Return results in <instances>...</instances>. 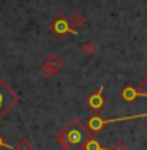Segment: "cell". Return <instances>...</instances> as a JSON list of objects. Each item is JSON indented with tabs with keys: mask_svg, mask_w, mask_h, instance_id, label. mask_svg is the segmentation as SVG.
<instances>
[{
	"mask_svg": "<svg viewBox=\"0 0 147 150\" xmlns=\"http://www.w3.org/2000/svg\"><path fill=\"white\" fill-rule=\"evenodd\" d=\"M14 150H33V145L30 144L28 139H22L18 145H14Z\"/></svg>",
	"mask_w": 147,
	"mask_h": 150,
	"instance_id": "12",
	"label": "cell"
},
{
	"mask_svg": "<svg viewBox=\"0 0 147 150\" xmlns=\"http://www.w3.org/2000/svg\"><path fill=\"white\" fill-rule=\"evenodd\" d=\"M136 88H138V92L141 93V96H144V98H147V76H146V78L141 81L139 84H138V87H136Z\"/></svg>",
	"mask_w": 147,
	"mask_h": 150,
	"instance_id": "13",
	"label": "cell"
},
{
	"mask_svg": "<svg viewBox=\"0 0 147 150\" xmlns=\"http://www.w3.org/2000/svg\"><path fill=\"white\" fill-rule=\"evenodd\" d=\"M44 63H48L49 67H51L52 70H54V73H57V71L60 70V68L63 67V60L60 59V57H57L55 54H52L51 57H49V59H48V60H46V62H44Z\"/></svg>",
	"mask_w": 147,
	"mask_h": 150,
	"instance_id": "8",
	"label": "cell"
},
{
	"mask_svg": "<svg viewBox=\"0 0 147 150\" xmlns=\"http://www.w3.org/2000/svg\"><path fill=\"white\" fill-rule=\"evenodd\" d=\"M108 150H128V147H126V145L122 142V141H114V142L111 144V147H109Z\"/></svg>",
	"mask_w": 147,
	"mask_h": 150,
	"instance_id": "14",
	"label": "cell"
},
{
	"mask_svg": "<svg viewBox=\"0 0 147 150\" xmlns=\"http://www.w3.org/2000/svg\"><path fill=\"white\" fill-rule=\"evenodd\" d=\"M71 25L73 27H76V29H79V27H82L84 24H85V18L81 13H75V16L71 18Z\"/></svg>",
	"mask_w": 147,
	"mask_h": 150,
	"instance_id": "9",
	"label": "cell"
},
{
	"mask_svg": "<svg viewBox=\"0 0 147 150\" xmlns=\"http://www.w3.org/2000/svg\"><path fill=\"white\" fill-rule=\"evenodd\" d=\"M21 101L19 95L0 78V120Z\"/></svg>",
	"mask_w": 147,
	"mask_h": 150,
	"instance_id": "3",
	"label": "cell"
},
{
	"mask_svg": "<svg viewBox=\"0 0 147 150\" xmlns=\"http://www.w3.org/2000/svg\"><path fill=\"white\" fill-rule=\"evenodd\" d=\"M120 96H122V100H124V101H126V103H133V101H136V100L141 96V93L138 92V88H136V87H133V86H126L124 90H122Z\"/></svg>",
	"mask_w": 147,
	"mask_h": 150,
	"instance_id": "6",
	"label": "cell"
},
{
	"mask_svg": "<svg viewBox=\"0 0 147 150\" xmlns=\"http://www.w3.org/2000/svg\"><path fill=\"white\" fill-rule=\"evenodd\" d=\"M82 54H85V55H93L97 52V46L93 44L92 41H87V43H84L82 44Z\"/></svg>",
	"mask_w": 147,
	"mask_h": 150,
	"instance_id": "10",
	"label": "cell"
},
{
	"mask_svg": "<svg viewBox=\"0 0 147 150\" xmlns=\"http://www.w3.org/2000/svg\"><path fill=\"white\" fill-rule=\"evenodd\" d=\"M84 150H108V149H104L100 141L95 139V137L90 134L89 139H87V142H85V145H84Z\"/></svg>",
	"mask_w": 147,
	"mask_h": 150,
	"instance_id": "7",
	"label": "cell"
},
{
	"mask_svg": "<svg viewBox=\"0 0 147 150\" xmlns=\"http://www.w3.org/2000/svg\"><path fill=\"white\" fill-rule=\"evenodd\" d=\"M144 117H147V114H133V115H125V117H117V119L106 120L100 114H95V115H92V117L87 119V122H85V128H87V131L90 133V134H98L100 131H103L108 123H116V122L133 120V119H144Z\"/></svg>",
	"mask_w": 147,
	"mask_h": 150,
	"instance_id": "2",
	"label": "cell"
},
{
	"mask_svg": "<svg viewBox=\"0 0 147 150\" xmlns=\"http://www.w3.org/2000/svg\"><path fill=\"white\" fill-rule=\"evenodd\" d=\"M89 136H90V133L87 131L82 122L77 119H71L57 133L55 139L65 150H84Z\"/></svg>",
	"mask_w": 147,
	"mask_h": 150,
	"instance_id": "1",
	"label": "cell"
},
{
	"mask_svg": "<svg viewBox=\"0 0 147 150\" xmlns=\"http://www.w3.org/2000/svg\"><path fill=\"white\" fill-rule=\"evenodd\" d=\"M0 149H11V150H14V145H11V144L5 142V139H3V136L0 134Z\"/></svg>",
	"mask_w": 147,
	"mask_h": 150,
	"instance_id": "15",
	"label": "cell"
},
{
	"mask_svg": "<svg viewBox=\"0 0 147 150\" xmlns=\"http://www.w3.org/2000/svg\"><path fill=\"white\" fill-rule=\"evenodd\" d=\"M40 74H41L43 78H52L55 73H54V70H52V68L49 67L48 63H43L41 68H40Z\"/></svg>",
	"mask_w": 147,
	"mask_h": 150,
	"instance_id": "11",
	"label": "cell"
},
{
	"mask_svg": "<svg viewBox=\"0 0 147 150\" xmlns=\"http://www.w3.org/2000/svg\"><path fill=\"white\" fill-rule=\"evenodd\" d=\"M103 88H104L103 86H100L92 95L87 96V100H85V104H87L90 109H93L95 112H100L101 109L106 106V98L103 95Z\"/></svg>",
	"mask_w": 147,
	"mask_h": 150,
	"instance_id": "5",
	"label": "cell"
},
{
	"mask_svg": "<svg viewBox=\"0 0 147 150\" xmlns=\"http://www.w3.org/2000/svg\"><path fill=\"white\" fill-rule=\"evenodd\" d=\"M51 30L52 33L55 36H59V38H63L65 35H77V32L75 30V27L71 25L70 21H67V18H65V14H60L59 18H55L54 21L51 22Z\"/></svg>",
	"mask_w": 147,
	"mask_h": 150,
	"instance_id": "4",
	"label": "cell"
}]
</instances>
